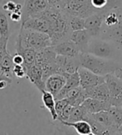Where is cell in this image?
<instances>
[{
	"label": "cell",
	"instance_id": "6da1fadb",
	"mask_svg": "<svg viewBox=\"0 0 122 135\" xmlns=\"http://www.w3.org/2000/svg\"><path fill=\"white\" fill-rule=\"evenodd\" d=\"M43 13L51 23L49 36L52 46L70 39L72 31L69 25V16L64 12L52 7H50Z\"/></svg>",
	"mask_w": 122,
	"mask_h": 135
},
{
	"label": "cell",
	"instance_id": "7a4b0ae2",
	"mask_svg": "<svg viewBox=\"0 0 122 135\" xmlns=\"http://www.w3.org/2000/svg\"><path fill=\"white\" fill-rule=\"evenodd\" d=\"M79 59L81 67L101 76L113 74L116 68L120 66V63L113 60L104 59L90 53H81Z\"/></svg>",
	"mask_w": 122,
	"mask_h": 135
},
{
	"label": "cell",
	"instance_id": "3957f363",
	"mask_svg": "<svg viewBox=\"0 0 122 135\" xmlns=\"http://www.w3.org/2000/svg\"><path fill=\"white\" fill-rule=\"evenodd\" d=\"M16 43L24 48H31L37 51L52 46L51 40L48 34L22 27L17 35Z\"/></svg>",
	"mask_w": 122,
	"mask_h": 135
},
{
	"label": "cell",
	"instance_id": "277c9868",
	"mask_svg": "<svg viewBox=\"0 0 122 135\" xmlns=\"http://www.w3.org/2000/svg\"><path fill=\"white\" fill-rule=\"evenodd\" d=\"M57 56L52 46L44 48L37 52L36 64L42 69L44 82L50 75L58 73V67L56 62Z\"/></svg>",
	"mask_w": 122,
	"mask_h": 135
},
{
	"label": "cell",
	"instance_id": "5b68a950",
	"mask_svg": "<svg viewBox=\"0 0 122 135\" xmlns=\"http://www.w3.org/2000/svg\"><path fill=\"white\" fill-rule=\"evenodd\" d=\"M61 11L68 16L86 18L98 12L91 5V0H67Z\"/></svg>",
	"mask_w": 122,
	"mask_h": 135
},
{
	"label": "cell",
	"instance_id": "8992f818",
	"mask_svg": "<svg viewBox=\"0 0 122 135\" xmlns=\"http://www.w3.org/2000/svg\"><path fill=\"white\" fill-rule=\"evenodd\" d=\"M115 45L101 37L92 38L86 53H90L104 59L112 60L115 56Z\"/></svg>",
	"mask_w": 122,
	"mask_h": 135
},
{
	"label": "cell",
	"instance_id": "52a82bcc",
	"mask_svg": "<svg viewBox=\"0 0 122 135\" xmlns=\"http://www.w3.org/2000/svg\"><path fill=\"white\" fill-rule=\"evenodd\" d=\"M106 83L108 85L110 95V104L112 106H122V80L114 74L105 75Z\"/></svg>",
	"mask_w": 122,
	"mask_h": 135
},
{
	"label": "cell",
	"instance_id": "ba28073f",
	"mask_svg": "<svg viewBox=\"0 0 122 135\" xmlns=\"http://www.w3.org/2000/svg\"><path fill=\"white\" fill-rule=\"evenodd\" d=\"M51 7L48 0H24L22 5V22L32 17L36 16Z\"/></svg>",
	"mask_w": 122,
	"mask_h": 135
},
{
	"label": "cell",
	"instance_id": "9c48e42d",
	"mask_svg": "<svg viewBox=\"0 0 122 135\" xmlns=\"http://www.w3.org/2000/svg\"><path fill=\"white\" fill-rule=\"evenodd\" d=\"M21 27L28 29V30L46 33L49 35L51 23L48 17L44 14V13H42L22 22L21 24Z\"/></svg>",
	"mask_w": 122,
	"mask_h": 135
},
{
	"label": "cell",
	"instance_id": "30bf717a",
	"mask_svg": "<svg viewBox=\"0 0 122 135\" xmlns=\"http://www.w3.org/2000/svg\"><path fill=\"white\" fill-rule=\"evenodd\" d=\"M78 74L80 76V86L86 91L106 82L105 76L96 75L81 66L78 69Z\"/></svg>",
	"mask_w": 122,
	"mask_h": 135
},
{
	"label": "cell",
	"instance_id": "8fae6325",
	"mask_svg": "<svg viewBox=\"0 0 122 135\" xmlns=\"http://www.w3.org/2000/svg\"><path fill=\"white\" fill-rule=\"evenodd\" d=\"M101 38L109 41L115 46L117 49H122V15L117 25L109 28H102Z\"/></svg>",
	"mask_w": 122,
	"mask_h": 135
},
{
	"label": "cell",
	"instance_id": "7c38bea8",
	"mask_svg": "<svg viewBox=\"0 0 122 135\" xmlns=\"http://www.w3.org/2000/svg\"><path fill=\"white\" fill-rule=\"evenodd\" d=\"M106 14L104 13H97L85 19V29L89 32L92 38L100 37Z\"/></svg>",
	"mask_w": 122,
	"mask_h": 135
},
{
	"label": "cell",
	"instance_id": "4fadbf2b",
	"mask_svg": "<svg viewBox=\"0 0 122 135\" xmlns=\"http://www.w3.org/2000/svg\"><path fill=\"white\" fill-rule=\"evenodd\" d=\"M56 62L58 67V73L72 74L77 72L81 67L79 57H67L57 55Z\"/></svg>",
	"mask_w": 122,
	"mask_h": 135
},
{
	"label": "cell",
	"instance_id": "5bb4252c",
	"mask_svg": "<svg viewBox=\"0 0 122 135\" xmlns=\"http://www.w3.org/2000/svg\"><path fill=\"white\" fill-rule=\"evenodd\" d=\"M57 55L67 57H79L81 51L72 40H66L52 46Z\"/></svg>",
	"mask_w": 122,
	"mask_h": 135
},
{
	"label": "cell",
	"instance_id": "9a60e30c",
	"mask_svg": "<svg viewBox=\"0 0 122 135\" xmlns=\"http://www.w3.org/2000/svg\"><path fill=\"white\" fill-rule=\"evenodd\" d=\"M66 77L62 74L55 73L45 80V90L50 92L56 97L66 85Z\"/></svg>",
	"mask_w": 122,
	"mask_h": 135
},
{
	"label": "cell",
	"instance_id": "2e32d148",
	"mask_svg": "<svg viewBox=\"0 0 122 135\" xmlns=\"http://www.w3.org/2000/svg\"><path fill=\"white\" fill-rule=\"evenodd\" d=\"M91 39V35L86 29L81 31L72 32L71 37H70V40H72L77 46L81 53H86L87 52Z\"/></svg>",
	"mask_w": 122,
	"mask_h": 135
},
{
	"label": "cell",
	"instance_id": "e0dca14e",
	"mask_svg": "<svg viewBox=\"0 0 122 135\" xmlns=\"http://www.w3.org/2000/svg\"><path fill=\"white\" fill-rule=\"evenodd\" d=\"M62 75L66 77L67 82H66L65 86L62 88V90L58 93L57 95L55 97L56 100L66 99L67 95L70 90L80 86V76L78 74V70L77 72L72 73V74H62Z\"/></svg>",
	"mask_w": 122,
	"mask_h": 135
},
{
	"label": "cell",
	"instance_id": "ac0fdd59",
	"mask_svg": "<svg viewBox=\"0 0 122 135\" xmlns=\"http://www.w3.org/2000/svg\"><path fill=\"white\" fill-rule=\"evenodd\" d=\"M26 72V76L37 89L43 92L45 90V82L43 77V71L37 64L27 68Z\"/></svg>",
	"mask_w": 122,
	"mask_h": 135
},
{
	"label": "cell",
	"instance_id": "d6986e66",
	"mask_svg": "<svg viewBox=\"0 0 122 135\" xmlns=\"http://www.w3.org/2000/svg\"><path fill=\"white\" fill-rule=\"evenodd\" d=\"M81 105L86 109L87 112L91 114L99 113L101 111L109 110V109L111 106L110 102L101 101L92 98H87Z\"/></svg>",
	"mask_w": 122,
	"mask_h": 135
},
{
	"label": "cell",
	"instance_id": "ffe728a7",
	"mask_svg": "<svg viewBox=\"0 0 122 135\" xmlns=\"http://www.w3.org/2000/svg\"><path fill=\"white\" fill-rule=\"evenodd\" d=\"M86 92L88 98L96 99H98V100L105 101V102H110V90L106 82H104V83L99 85L95 88H93V89L87 90Z\"/></svg>",
	"mask_w": 122,
	"mask_h": 135
},
{
	"label": "cell",
	"instance_id": "44dd1931",
	"mask_svg": "<svg viewBox=\"0 0 122 135\" xmlns=\"http://www.w3.org/2000/svg\"><path fill=\"white\" fill-rule=\"evenodd\" d=\"M92 117L94 118V119H96L98 123H100L101 125L106 127L108 129L113 131L120 130V128H118L117 124H116L114 118L108 110L101 111L99 113L93 114Z\"/></svg>",
	"mask_w": 122,
	"mask_h": 135
},
{
	"label": "cell",
	"instance_id": "7402d4cb",
	"mask_svg": "<svg viewBox=\"0 0 122 135\" xmlns=\"http://www.w3.org/2000/svg\"><path fill=\"white\" fill-rule=\"evenodd\" d=\"M88 97H87L86 90L82 89L81 86L70 90L66 97L68 104H71L73 107L80 106V105L83 104V102Z\"/></svg>",
	"mask_w": 122,
	"mask_h": 135
},
{
	"label": "cell",
	"instance_id": "603a6c76",
	"mask_svg": "<svg viewBox=\"0 0 122 135\" xmlns=\"http://www.w3.org/2000/svg\"><path fill=\"white\" fill-rule=\"evenodd\" d=\"M37 51L31 48H24L16 43V53L21 54L24 58V67L26 70L36 64Z\"/></svg>",
	"mask_w": 122,
	"mask_h": 135
},
{
	"label": "cell",
	"instance_id": "cb8c5ba5",
	"mask_svg": "<svg viewBox=\"0 0 122 135\" xmlns=\"http://www.w3.org/2000/svg\"><path fill=\"white\" fill-rule=\"evenodd\" d=\"M42 100L44 106L50 112L52 119L54 121L57 120L58 116L56 111V99L54 95L50 92L44 90L42 92Z\"/></svg>",
	"mask_w": 122,
	"mask_h": 135
},
{
	"label": "cell",
	"instance_id": "d4e9b609",
	"mask_svg": "<svg viewBox=\"0 0 122 135\" xmlns=\"http://www.w3.org/2000/svg\"><path fill=\"white\" fill-rule=\"evenodd\" d=\"M62 124L68 127H72L79 135H89L91 133V127L89 123L85 120H81L75 123L62 122Z\"/></svg>",
	"mask_w": 122,
	"mask_h": 135
},
{
	"label": "cell",
	"instance_id": "484cf974",
	"mask_svg": "<svg viewBox=\"0 0 122 135\" xmlns=\"http://www.w3.org/2000/svg\"><path fill=\"white\" fill-rule=\"evenodd\" d=\"M8 14L5 12L2 6L0 7V37L9 38L10 27L8 22Z\"/></svg>",
	"mask_w": 122,
	"mask_h": 135
},
{
	"label": "cell",
	"instance_id": "4316f807",
	"mask_svg": "<svg viewBox=\"0 0 122 135\" xmlns=\"http://www.w3.org/2000/svg\"><path fill=\"white\" fill-rule=\"evenodd\" d=\"M14 64L13 61V56H12L9 52H8L3 58V60L1 64V72L8 76V78L13 79V70Z\"/></svg>",
	"mask_w": 122,
	"mask_h": 135
},
{
	"label": "cell",
	"instance_id": "83f0119b",
	"mask_svg": "<svg viewBox=\"0 0 122 135\" xmlns=\"http://www.w3.org/2000/svg\"><path fill=\"white\" fill-rule=\"evenodd\" d=\"M89 113L87 112L82 105H80V106H77V107H74L72 112L71 115H70L69 119L67 122L75 123V122H77V121L84 120L86 116Z\"/></svg>",
	"mask_w": 122,
	"mask_h": 135
},
{
	"label": "cell",
	"instance_id": "f1b7e54d",
	"mask_svg": "<svg viewBox=\"0 0 122 135\" xmlns=\"http://www.w3.org/2000/svg\"><path fill=\"white\" fill-rule=\"evenodd\" d=\"M69 25L72 32L81 31L85 29V18L80 17L69 16Z\"/></svg>",
	"mask_w": 122,
	"mask_h": 135
},
{
	"label": "cell",
	"instance_id": "f546056e",
	"mask_svg": "<svg viewBox=\"0 0 122 135\" xmlns=\"http://www.w3.org/2000/svg\"><path fill=\"white\" fill-rule=\"evenodd\" d=\"M108 111L112 115L118 128H120L122 127V108L111 105Z\"/></svg>",
	"mask_w": 122,
	"mask_h": 135
},
{
	"label": "cell",
	"instance_id": "4dcf8cb0",
	"mask_svg": "<svg viewBox=\"0 0 122 135\" xmlns=\"http://www.w3.org/2000/svg\"><path fill=\"white\" fill-rule=\"evenodd\" d=\"M2 8L8 13H11L17 10H22V5L17 3L14 1H12V0H8V1L2 5Z\"/></svg>",
	"mask_w": 122,
	"mask_h": 135
},
{
	"label": "cell",
	"instance_id": "1f68e13d",
	"mask_svg": "<svg viewBox=\"0 0 122 135\" xmlns=\"http://www.w3.org/2000/svg\"><path fill=\"white\" fill-rule=\"evenodd\" d=\"M8 39L9 38H3V37H0V73L1 72V64L3 60L4 56L7 55L8 53V50H7V46L8 42Z\"/></svg>",
	"mask_w": 122,
	"mask_h": 135
},
{
	"label": "cell",
	"instance_id": "d6a6232c",
	"mask_svg": "<svg viewBox=\"0 0 122 135\" xmlns=\"http://www.w3.org/2000/svg\"><path fill=\"white\" fill-rule=\"evenodd\" d=\"M68 104V101L67 100V99H59V100H56V111L58 118L62 115L64 109L66 108V106ZM58 120V119H57Z\"/></svg>",
	"mask_w": 122,
	"mask_h": 135
},
{
	"label": "cell",
	"instance_id": "836d02e7",
	"mask_svg": "<svg viewBox=\"0 0 122 135\" xmlns=\"http://www.w3.org/2000/svg\"><path fill=\"white\" fill-rule=\"evenodd\" d=\"M26 68L24 66H18V65H14L13 73L15 76H17V78H23L24 76H26Z\"/></svg>",
	"mask_w": 122,
	"mask_h": 135
},
{
	"label": "cell",
	"instance_id": "e575fe53",
	"mask_svg": "<svg viewBox=\"0 0 122 135\" xmlns=\"http://www.w3.org/2000/svg\"><path fill=\"white\" fill-rule=\"evenodd\" d=\"M9 18L15 22H21L22 20V10H17L15 11L13 13H8Z\"/></svg>",
	"mask_w": 122,
	"mask_h": 135
},
{
	"label": "cell",
	"instance_id": "d590c367",
	"mask_svg": "<svg viewBox=\"0 0 122 135\" xmlns=\"http://www.w3.org/2000/svg\"><path fill=\"white\" fill-rule=\"evenodd\" d=\"M66 1L67 0H48L51 7L59 9V10L62 9V6L64 5V3H65Z\"/></svg>",
	"mask_w": 122,
	"mask_h": 135
},
{
	"label": "cell",
	"instance_id": "8d00e7d4",
	"mask_svg": "<svg viewBox=\"0 0 122 135\" xmlns=\"http://www.w3.org/2000/svg\"><path fill=\"white\" fill-rule=\"evenodd\" d=\"M13 61L14 65H18V66H23L24 65V58L21 54L16 53L13 56Z\"/></svg>",
	"mask_w": 122,
	"mask_h": 135
},
{
	"label": "cell",
	"instance_id": "74e56055",
	"mask_svg": "<svg viewBox=\"0 0 122 135\" xmlns=\"http://www.w3.org/2000/svg\"><path fill=\"white\" fill-rule=\"evenodd\" d=\"M113 74L117 78H119L120 80H122V65H121V64H120V66L116 68V70H115V72Z\"/></svg>",
	"mask_w": 122,
	"mask_h": 135
},
{
	"label": "cell",
	"instance_id": "f35d334b",
	"mask_svg": "<svg viewBox=\"0 0 122 135\" xmlns=\"http://www.w3.org/2000/svg\"><path fill=\"white\" fill-rule=\"evenodd\" d=\"M8 85H10V83L7 80H2L0 81V90H3L7 87Z\"/></svg>",
	"mask_w": 122,
	"mask_h": 135
},
{
	"label": "cell",
	"instance_id": "ab89813d",
	"mask_svg": "<svg viewBox=\"0 0 122 135\" xmlns=\"http://www.w3.org/2000/svg\"><path fill=\"white\" fill-rule=\"evenodd\" d=\"M2 80H7V81L9 82L10 84L12 83V79L11 78H8V76H6L3 73H0V81H2Z\"/></svg>",
	"mask_w": 122,
	"mask_h": 135
},
{
	"label": "cell",
	"instance_id": "60d3db41",
	"mask_svg": "<svg viewBox=\"0 0 122 135\" xmlns=\"http://www.w3.org/2000/svg\"><path fill=\"white\" fill-rule=\"evenodd\" d=\"M122 8V0H116L115 1V9Z\"/></svg>",
	"mask_w": 122,
	"mask_h": 135
},
{
	"label": "cell",
	"instance_id": "b9f144b4",
	"mask_svg": "<svg viewBox=\"0 0 122 135\" xmlns=\"http://www.w3.org/2000/svg\"><path fill=\"white\" fill-rule=\"evenodd\" d=\"M113 135H122V132L120 130H118V131H116Z\"/></svg>",
	"mask_w": 122,
	"mask_h": 135
},
{
	"label": "cell",
	"instance_id": "7bdbcfd3",
	"mask_svg": "<svg viewBox=\"0 0 122 135\" xmlns=\"http://www.w3.org/2000/svg\"><path fill=\"white\" fill-rule=\"evenodd\" d=\"M2 6V0H0V7Z\"/></svg>",
	"mask_w": 122,
	"mask_h": 135
},
{
	"label": "cell",
	"instance_id": "ee69618b",
	"mask_svg": "<svg viewBox=\"0 0 122 135\" xmlns=\"http://www.w3.org/2000/svg\"><path fill=\"white\" fill-rule=\"evenodd\" d=\"M89 135H96V134H94V133H90Z\"/></svg>",
	"mask_w": 122,
	"mask_h": 135
},
{
	"label": "cell",
	"instance_id": "f6af8a7d",
	"mask_svg": "<svg viewBox=\"0 0 122 135\" xmlns=\"http://www.w3.org/2000/svg\"><path fill=\"white\" fill-rule=\"evenodd\" d=\"M120 131H121V132H122V127H121V128H120Z\"/></svg>",
	"mask_w": 122,
	"mask_h": 135
},
{
	"label": "cell",
	"instance_id": "bcb514c9",
	"mask_svg": "<svg viewBox=\"0 0 122 135\" xmlns=\"http://www.w3.org/2000/svg\"><path fill=\"white\" fill-rule=\"evenodd\" d=\"M121 108H122V106H121Z\"/></svg>",
	"mask_w": 122,
	"mask_h": 135
}]
</instances>
